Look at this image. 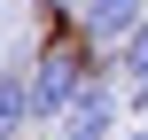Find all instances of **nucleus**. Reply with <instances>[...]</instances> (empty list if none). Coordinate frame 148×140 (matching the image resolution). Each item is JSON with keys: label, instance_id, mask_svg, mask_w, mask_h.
Masks as SVG:
<instances>
[{"label": "nucleus", "instance_id": "nucleus-1", "mask_svg": "<svg viewBox=\"0 0 148 140\" xmlns=\"http://www.w3.org/2000/svg\"><path fill=\"white\" fill-rule=\"evenodd\" d=\"M86 86H94V55H86V47H70V39H47V47L31 55V70H23L31 125H55V117H62Z\"/></svg>", "mask_w": 148, "mask_h": 140}, {"label": "nucleus", "instance_id": "nucleus-2", "mask_svg": "<svg viewBox=\"0 0 148 140\" xmlns=\"http://www.w3.org/2000/svg\"><path fill=\"white\" fill-rule=\"evenodd\" d=\"M55 140H117V94L94 78V86L55 117Z\"/></svg>", "mask_w": 148, "mask_h": 140}, {"label": "nucleus", "instance_id": "nucleus-3", "mask_svg": "<svg viewBox=\"0 0 148 140\" xmlns=\"http://www.w3.org/2000/svg\"><path fill=\"white\" fill-rule=\"evenodd\" d=\"M140 16H148V0H78V31H86V47H117Z\"/></svg>", "mask_w": 148, "mask_h": 140}, {"label": "nucleus", "instance_id": "nucleus-4", "mask_svg": "<svg viewBox=\"0 0 148 140\" xmlns=\"http://www.w3.org/2000/svg\"><path fill=\"white\" fill-rule=\"evenodd\" d=\"M109 55H117V70L133 78V94L148 101V16L133 23V31H125V39H117V47H109Z\"/></svg>", "mask_w": 148, "mask_h": 140}, {"label": "nucleus", "instance_id": "nucleus-5", "mask_svg": "<svg viewBox=\"0 0 148 140\" xmlns=\"http://www.w3.org/2000/svg\"><path fill=\"white\" fill-rule=\"evenodd\" d=\"M31 101H23V70H0V140H23Z\"/></svg>", "mask_w": 148, "mask_h": 140}, {"label": "nucleus", "instance_id": "nucleus-6", "mask_svg": "<svg viewBox=\"0 0 148 140\" xmlns=\"http://www.w3.org/2000/svg\"><path fill=\"white\" fill-rule=\"evenodd\" d=\"M39 16H78V0H39Z\"/></svg>", "mask_w": 148, "mask_h": 140}, {"label": "nucleus", "instance_id": "nucleus-7", "mask_svg": "<svg viewBox=\"0 0 148 140\" xmlns=\"http://www.w3.org/2000/svg\"><path fill=\"white\" fill-rule=\"evenodd\" d=\"M117 140H148V132H117Z\"/></svg>", "mask_w": 148, "mask_h": 140}]
</instances>
